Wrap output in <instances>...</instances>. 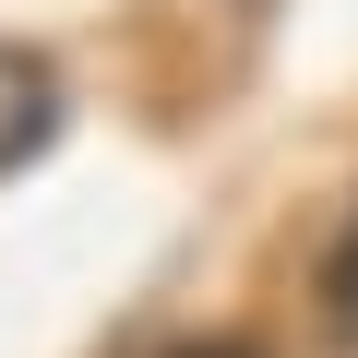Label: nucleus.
<instances>
[{
	"instance_id": "obj_1",
	"label": "nucleus",
	"mask_w": 358,
	"mask_h": 358,
	"mask_svg": "<svg viewBox=\"0 0 358 358\" xmlns=\"http://www.w3.org/2000/svg\"><path fill=\"white\" fill-rule=\"evenodd\" d=\"M48 131H60V72H48L36 48H13V36H0V179H13Z\"/></svg>"
},
{
	"instance_id": "obj_2",
	"label": "nucleus",
	"mask_w": 358,
	"mask_h": 358,
	"mask_svg": "<svg viewBox=\"0 0 358 358\" xmlns=\"http://www.w3.org/2000/svg\"><path fill=\"white\" fill-rule=\"evenodd\" d=\"M322 334L358 358V203H346V227H334V263H322Z\"/></svg>"
},
{
	"instance_id": "obj_3",
	"label": "nucleus",
	"mask_w": 358,
	"mask_h": 358,
	"mask_svg": "<svg viewBox=\"0 0 358 358\" xmlns=\"http://www.w3.org/2000/svg\"><path fill=\"white\" fill-rule=\"evenodd\" d=\"M167 358H263L251 334H203V346H167Z\"/></svg>"
}]
</instances>
